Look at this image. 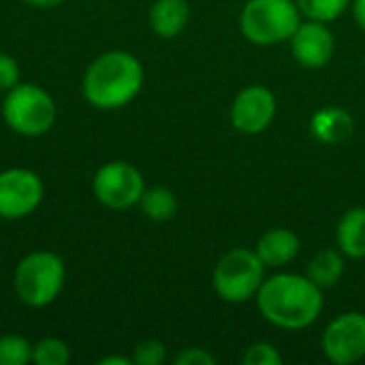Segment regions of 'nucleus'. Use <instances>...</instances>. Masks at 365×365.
Returning a JSON list of instances; mask_svg holds the SVG:
<instances>
[{
    "instance_id": "obj_13",
    "label": "nucleus",
    "mask_w": 365,
    "mask_h": 365,
    "mask_svg": "<svg viewBox=\"0 0 365 365\" xmlns=\"http://www.w3.org/2000/svg\"><path fill=\"white\" fill-rule=\"evenodd\" d=\"M314 139L327 145H338L353 135V118L342 107H323L310 120Z\"/></svg>"
},
{
    "instance_id": "obj_10",
    "label": "nucleus",
    "mask_w": 365,
    "mask_h": 365,
    "mask_svg": "<svg viewBox=\"0 0 365 365\" xmlns=\"http://www.w3.org/2000/svg\"><path fill=\"white\" fill-rule=\"evenodd\" d=\"M229 115L242 135H261L276 118V96L267 86H248L233 98Z\"/></svg>"
},
{
    "instance_id": "obj_2",
    "label": "nucleus",
    "mask_w": 365,
    "mask_h": 365,
    "mask_svg": "<svg viewBox=\"0 0 365 365\" xmlns=\"http://www.w3.org/2000/svg\"><path fill=\"white\" fill-rule=\"evenodd\" d=\"M143 86V66L130 51L113 49L92 60L88 66L81 92L96 109H120L128 105Z\"/></svg>"
},
{
    "instance_id": "obj_15",
    "label": "nucleus",
    "mask_w": 365,
    "mask_h": 365,
    "mask_svg": "<svg viewBox=\"0 0 365 365\" xmlns=\"http://www.w3.org/2000/svg\"><path fill=\"white\" fill-rule=\"evenodd\" d=\"M336 240L344 257L365 259V207H353L340 218Z\"/></svg>"
},
{
    "instance_id": "obj_12",
    "label": "nucleus",
    "mask_w": 365,
    "mask_h": 365,
    "mask_svg": "<svg viewBox=\"0 0 365 365\" xmlns=\"http://www.w3.org/2000/svg\"><path fill=\"white\" fill-rule=\"evenodd\" d=\"M255 252L265 267H287L299 255V237L291 229L278 227L257 242Z\"/></svg>"
},
{
    "instance_id": "obj_26",
    "label": "nucleus",
    "mask_w": 365,
    "mask_h": 365,
    "mask_svg": "<svg viewBox=\"0 0 365 365\" xmlns=\"http://www.w3.org/2000/svg\"><path fill=\"white\" fill-rule=\"evenodd\" d=\"M98 365H133V357L111 355V357H103V359H98Z\"/></svg>"
},
{
    "instance_id": "obj_4",
    "label": "nucleus",
    "mask_w": 365,
    "mask_h": 365,
    "mask_svg": "<svg viewBox=\"0 0 365 365\" xmlns=\"http://www.w3.org/2000/svg\"><path fill=\"white\" fill-rule=\"evenodd\" d=\"M64 278V261L56 252L36 250L17 263L13 274V289L26 306L45 308L60 295Z\"/></svg>"
},
{
    "instance_id": "obj_21",
    "label": "nucleus",
    "mask_w": 365,
    "mask_h": 365,
    "mask_svg": "<svg viewBox=\"0 0 365 365\" xmlns=\"http://www.w3.org/2000/svg\"><path fill=\"white\" fill-rule=\"evenodd\" d=\"M167 361V346L160 340H143L133 351L135 365H163Z\"/></svg>"
},
{
    "instance_id": "obj_5",
    "label": "nucleus",
    "mask_w": 365,
    "mask_h": 365,
    "mask_svg": "<svg viewBox=\"0 0 365 365\" xmlns=\"http://www.w3.org/2000/svg\"><path fill=\"white\" fill-rule=\"evenodd\" d=\"M265 280V265L255 250L233 248L220 257L212 272L216 295L229 304H246L257 297Z\"/></svg>"
},
{
    "instance_id": "obj_14",
    "label": "nucleus",
    "mask_w": 365,
    "mask_h": 365,
    "mask_svg": "<svg viewBox=\"0 0 365 365\" xmlns=\"http://www.w3.org/2000/svg\"><path fill=\"white\" fill-rule=\"evenodd\" d=\"M190 19L186 0H156L150 9V28L163 38H173L184 32Z\"/></svg>"
},
{
    "instance_id": "obj_6",
    "label": "nucleus",
    "mask_w": 365,
    "mask_h": 365,
    "mask_svg": "<svg viewBox=\"0 0 365 365\" xmlns=\"http://www.w3.org/2000/svg\"><path fill=\"white\" fill-rule=\"evenodd\" d=\"M6 126L24 137L45 135L56 122V103L47 90L34 83H17L2 101Z\"/></svg>"
},
{
    "instance_id": "obj_1",
    "label": "nucleus",
    "mask_w": 365,
    "mask_h": 365,
    "mask_svg": "<svg viewBox=\"0 0 365 365\" xmlns=\"http://www.w3.org/2000/svg\"><path fill=\"white\" fill-rule=\"evenodd\" d=\"M255 299L265 321L289 331L310 327L321 317L325 304L323 289L299 274H276L265 278Z\"/></svg>"
},
{
    "instance_id": "obj_20",
    "label": "nucleus",
    "mask_w": 365,
    "mask_h": 365,
    "mask_svg": "<svg viewBox=\"0 0 365 365\" xmlns=\"http://www.w3.org/2000/svg\"><path fill=\"white\" fill-rule=\"evenodd\" d=\"M32 344L21 336L0 338V365H26L32 361Z\"/></svg>"
},
{
    "instance_id": "obj_9",
    "label": "nucleus",
    "mask_w": 365,
    "mask_h": 365,
    "mask_svg": "<svg viewBox=\"0 0 365 365\" xmlns=\"http://www.w3.org/2000/svg\"><path fill=\"white\" fill-rule=\"evenodd\" d=\"M43 201L41 178L24 167L0 173V218L19 220L30 216Z\"/></svg>"
},
{
    "instance_id": "obj_3",
    "label": "nucleus",
    "mask_w": 365,
    "mask_h": 365,
    "mask_svg": "<svg viewBox=\"0 0 365 365\" xmlns=\"http://www.w3.org/2000/svg\"><path fill=\"white\" fill-rule=\"evenodd\" d=\"M302 24L295 0H248L240 15V30L252 45L272 47L291 41Z\"/></svg>"
},
{
    "instance_id": "obj_24",
    "label": "nucleus",
    "mask_w": 365,
    "mask_h": 365,
    "mask_svg": "<svg viewBox=\"0 0 365 365\" xmlns=\"http://www.w3.org/2000/svg\"><path fill=\"white\" fill-rule=\"evenodd\" d=\"M173 364L175 365H216L218 364V359H216L210 351L195 346V349H184V351L173 359Z\"/></svg>"
},
{
    "instance_id": "obj_18",
    "label": "nucleus",
    "mask_w": 365,
    "mask_h": 365,
    "mask_svg": "<svg viewBox=\"0 0 365 365\" xmlns=\"http://www.w3.org/2000/svg\"><path fill=\"white\" fill-rule=\"evenodd\" d=\"M295 2H297L302 15H306L308 19L329 24V21H336L338 17H342L353 0H295Z\"/></svg>"
},
{
    "instance_id": "obj_25",
    "label": "nucleus",
    "mask_w": 365,
    "mask_h": 365,
    "mask_svg": "<svg viewBox=\"0 0 365 365\" xmlns=\"http://www.w3.org/2000/svg\"><path fill=\"white\" fill-rule=\"evenodd\" d=\"M351 9H353V17H355L357 26L365 30V0H353Z\"/></svg>"
},
{
    "instance_id": "obj_22",
    "label": "nucleus",
    "mask_w": 365,
    "mask_h": 365,
    "mask_svg": "<svg viewBox=\"0 0 365 365\" xmlns=\"http://www.w3.org/2000/svg\"><path fill=\"white\" fill-rule=\"evenodd\" d=\"M244 365H280L282 364V355L276 351L274 344L269 342H255L246 349L244 357H242Z\"/></svg>"
},
{
    "instance_id": "obj_19",
    "label": "nucleus",
    "mask_w": 365,
    "mask_h": 365,
    "mask_svg": "<svg viewBox=\"0 0 365 365\" xmlns=\"http://www.w3.org/2000/svg\"><path fill=\"white\" fill-rule=\"evenodd\" d=\"M32 361L36 365H66L71 361V349L60 338H43L32 349Z\"/></svg>"
},
{
    "instance_id": "obj_16",
    "label": "nucleus",
    "mask_w": 365,
    "mask_h": 365,
    "mask_svg": "<svg viewBox=\"0 0 365 365\" xmlns=\"http://www.w3.org/2000/svg\"><path fill=\"white\" fill-rule=\"evenodd\" d=\"M344 269H346V263H344V255L338 252V250H321L317 252L308 267H306V276L321 289H331L336 287L342 276H344Z\"/></svg>"
},
{
    "instance_id": "obj_11",
    "label": "nucleus",
    "mask_w": 365,
    "mask_h": 365,
    "mask_svg": "<svg viewBox=\"0 0 365 365\" xmlns=\"http://www.w3.org/2000/svg\"><path fill=\"white\" fill-rule=\"evenodd\" d=\"M293 58L304 68H323L331 62L336 51V36L331 28L323 21H302L295 34L291 36Z\"/></svg>"
},
{
    "instance_id": "obj_27",
    "label": "nucleus",
    "mask_w": 365,
    "mask_h": 365,
    "mask_svg": "<svg viewBox=\"0 0 365 365\" xmlns=\"http://www.w3.org/2000/svg\"><path fill=\"white\" fill-rule=\"evenodd\" d=\"M24 2L30 4V6H36V9H51V6L62 4L64 0H24Z\"/></svg>"
},
{
    "instance_id": "obj_23",
    "label": "nucleus",
    "mask_w": 365,
    "mask_h": 365,
    "mask_svg": "<svg viewBox=\"0 0 365 365\" xmlns=\"http://www.w3.org/2000/svg\"><path fill=\"white\" fill-rule=\"evenodd\" d=\"M19 83V66L9 53H0V90L9 92Z\"/></svg>"
},
{
    "instance_id": "obj_7",
    "label": "nucleus",
    "mask_w": 365,
    "mask_h": 365,
    "mask_svg": "<svg viewBox=\"0 0 365 365\" xmlns=\"http://www.w3.org/2000/svg\"><path fill=\"white\" fill-rule=\"evenodd\" d=\"M94 197L109 210H128L139 205L145 190L141 171L124 160H111L103 165L92 180Z\"/></svg>"
},
{
    "instance_id": "obj_17",
    "label": "nucleus",
    "mask_w": 365,
    "mask_h": 365,
    "mask_svg": "<svg viewBox=\"0 0 365 365\" xmlns=\"http://www.w3.org/2000/svg\"><path fill=\"white\" fill-rule=\"evenodd\" d=\"M139 207H141L143 216L150 218L152 222H167L178 212V199L169 188L152 186V188L143 190V195L139 199Z\"/></svg>"
},
{
    "instance_id": "obj_8",
    "label": "nucleus",
    "mask_w": 365,
    "mask_h": 365,
    "mask_svg": "<svg viewBox=\"0 0 365 365\" xmlns=\"http://www.w3.org/2000/svg\"><path fill=\"white\" fill-rule=\"evenodd\" d=\"M323 355L336 365H353L365 357V314L344 312L336 317L321 340Z\"/></svg>"
}]
</instances>
